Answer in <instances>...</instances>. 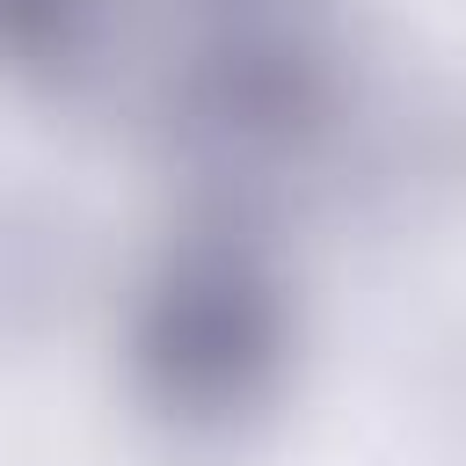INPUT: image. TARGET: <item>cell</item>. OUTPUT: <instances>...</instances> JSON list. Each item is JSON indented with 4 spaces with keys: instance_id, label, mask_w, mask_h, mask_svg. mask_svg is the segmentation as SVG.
I'll return each mask as SVG.
<instances>
[{
    "instance_id": "obj_1",
    "label": "cell",
    "mask_w": 466,
    "mask_h": 466,
    "mask_svg": "<svg viewBox=\"0 0 466 466\" xmlns=\"http://www.w3.org/2000/svg\"><path fill=\"white\" fill-rule=\"evenodd\" d=\"M306 299L277 226L182 211L116 306L131 415L189 459L248 451L299 386Z\"/></svg>"
},
{
    "instance_id": "obj_2",
    "label": "cell",
    "mask_w": 466,
    "mask_h": 466,
    "mask_svg": "<svg viewBox=\"0 0 466 466\" xmlns=\"http://www.w3.org/2000/svg\"><path fill=\"white\" fill-rule=\"evenodd\" d=\"M357 58L364 44L350 15L182 29L138 109L146 160L182 197V211L291 233V218H306L313 167L357 80Z\"/></svg>"
},
{
    "instance_id": "obj_3",
    "label": "cell",
    "mask_w": 466,
    "mask_h": 466,
    "mask_svg": "<svg viewBox=\"0 0 466 466\" xmlns=\"http://www.w3.org/2000/svg\"><path fill=\"white\" fill-rule=\"evenodd\" d=\"M459 204V102L364 44L313 167L306 218L357 240H408Z\"/></svg>"
},
{
    "instance_id": "obj_4",
    "label": "cell",
    "mask_w": 466,
    "mask_h": 466,
    "mask_svg": "<svg viewBox=\"0 0 466 466\" xmlns=\"http://www.w3.org/2000/svg\"><path fill=\"white\" fill-rule=\"evenodd\" d=\"M102 284V233L58 182L0 167V357L58 342Z\"/></svg>"
},
{
    "instance_id": "obj_5",
    "label": "cell",
    "mask_w": 466,
    "mask_h": 466,
    "mask_svg": "<svg viewBox=\"0 0 466 466\" xmlns=\"http://www.w3.org/2000/svg\"><path fill=\"white\" fill-rule=\"evenodd\" d=\"M124 0H0V87L44 109H80L116 80Z\"/></svg>"
},
{
    "instance_id": "obj_6",
    "label": "cell",
    "mask_w": 466,
    "mask_h": 466,
    "mask_svg": "<svg viewBox=\"0 0 466 466\" xmlns=\"http://www.w3.org/2000/svg\"><path fill=\"white\" fill-rule=\"evenodd\" d=\"M182 29H262V22H342V0H175Z\"/></svg>"
},
{
    "instance_id": "obj_7",
    "label": "cell",
    "mask_w": 466,
    "mask_h": 466,
    "mask_svg": "<svg viewBox=\"0 0 466 466\" xmlns=\"http://www.w3.org/2000/svg\"><path fill=\"white\" fill-rule=\"evenodd\" d=\"M430 422L444 430V444H451V459L466 466V320L437 342V357H430Z\"/></svg>"
},
{
    "instance_id": "obj_8",
    "label": "cell",
    "mask_w": 466,
    "mask_h": 466,
    "mask_svg": "<svg viewBox=\"0 0 466 466\" xmlns=\"http://www.w3.org/2000/svg\"><path fill=\"white\" fill-rule=\"evenodd\" d=\"M459 197H466V102H459Z\"/></svg>"
}]
</instances>
